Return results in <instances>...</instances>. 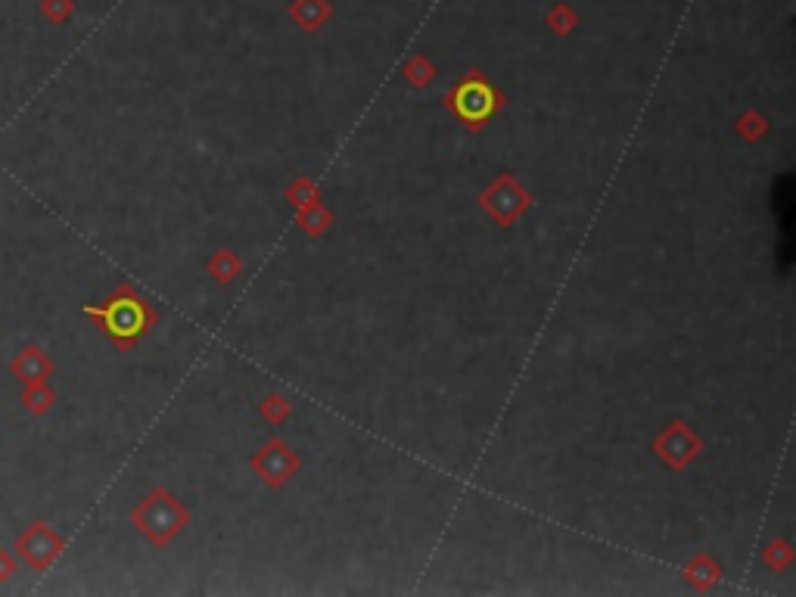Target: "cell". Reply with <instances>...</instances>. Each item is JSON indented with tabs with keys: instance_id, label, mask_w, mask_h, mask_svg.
<instances>
[{
	"instance_id": "obj_1",
	"label": "cell",
	"mask_w": 796,
	"mask_h": 597,
	"mask_svg": "<svg viewBox=\"0 0 796 597\" xmlns=\"http://www.w3.org/2000/svg\"><path fill=\"white\" fill-rule=\"evenodd\" d=\"M63 551H66V538L44 520L22 529L19 538L13 542V554L35 573H47Z\"/></svg>"
},
{
	"instance_id": "obj_2",
	"label": "cell",
	"mask_w": 796,
	"mask_h": 597,
	"mask_svg": "<svg viewBox=\"0 0 796 597\" xmlns=\"http://www.w3.org/2000/svg\"><path fill=\"white\" fill-rule=\"evenodd\" d=\"M84 315H94L100 327L116 339L119 346H128L144 327V305H140L128 290H119L103 308H84Z\"/></svg>"
},
{
	"instance_id": "obj_3",
	"label": "cell",
	"mask_w": 796,
	"mask_h": 597,
	"mask_svg": "<svg viewBox=\"0 0 796 597\" xmlns=\"http://www.w3.org/2000/svg\"><path fill=\"white\" fill-rule=\"evenodd\" d=\"M10 374L13 380H19L22 386L25 383H38V380H47L53 374V358L41 349V346H22L16 352V358L10 361Z\"/></svg>"
},
{
	"instance_id": "obj_4",
	"label": "cell",
	"mask_w": 796,
	"mask_h": 597,
	"mask_svg": "<svg viewBox=\"0 0 796 597\" xmlns=\"http://www.w3.org/2000/svg\"><path fill=\"white\" fill-rule=\"evenodd\" d=\"M19 402L28 414L35 417H44L53 405H56V392L50 389L47 380H38V383H25L22 392H19Z\"/></svg>"
},
{
	"instance_id": "obj_5",
	"label": "cell",
	"mask_w": 796,
	"mask_h": 597,
	"mask_svg": "<svg viewBox=\"0 0 796 597\" xmlns=\"http://www.w3.org/2000/svg\"><path fill=\"white\" fill-rule=\"evenodd\" d=\"M41 13L50 25H63L75 13V0H41Z\"/></svg>"
},
{
	"instance_id": "obj_6",
	"label": "cell",
	"mask_w": 796,
	"mask_h": 597,
	"mask_svg": "<svg viewBox=\"0 0 796 597\" xmlns=\"http://www.w3.org/2000/svg\"><path fill=\"white\" fill-rule=\"evenodd\" d=\"M16 573H19V557L10 554L7 548H0V585L10 582Z\"/></svg>"
}]
</instances>
